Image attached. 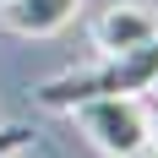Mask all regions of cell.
<instances>
[{
  "instance_id": "6da1fadb",
  "label": "cell",
  "mask_w": 158,
  "mask_h": 158,
  "mask_svg": "<svg viewBox=\"0 0 158 158\" xmlns=\"http://www.w3.org/2000/svg\"><path fill=\"white\" fill-rule=\"evenodd\" d=\"M158 87V38L142 49H126V55H98V65H82V71H65V77H49L38 87V104L44 109L71 114L87 98H142Z\"/></svg>"
},
{
  "instance_id": "7a4b0ae2",
  "label": "cell",
  "mask_w": 158,
  "mask_h": 158,
  "mask_svg": "<svg viewBox=\"0 0 158 158\" xmlns=\"http://www.w3.org/2000/svg\"><path fill=\"white\" fill-rule=\"evenodd\" d=\"M71 114H77V131L104 158H136L153 142V126H147V104L142 98H87V104H77Z\"/></svg>"
},
{
  "instance_id": "3957f363",
  "label": "cell",
  "mask_w": 158,
  "mask_h": 158,
  "mask_svg": "<svg viewBox=\"0 0 158 158\" xmlns=\"http://www.w3.org/2000/svg\"><path fill=\"white\" fill-rule=\"evenodd\" d=\"M158 38V11L147 0H114L109 11L93 16V49L98 55H126Z\"/></svg>"
},
{
  "instance_id": "277c9868",
  "label": "cell",
  "mask_w": 158,
  "mask_h": 158,
  "mask_svg": "<svg viewBox=\"0 0 158 158\" xmlns=\"http://www.w3.org/2000/svg\"><path fill=\"white\" fill-rule=\"evenodd\" d=\"M77 11H82V0H6L0 6V27H11L16 38H49Z\"/></svg>"
},
{
  "instance_id": "5b68a950",
  "label": "cell",
  "mask_w": 158,
  "mask_h": 158,
  "mask_svg": "<svg viewBox=\"0 0 158 158\" xmlns=\"http://www.w3.org/2000/svg\"><path fill=\"white\" fill-rule=\"evenodd\" d=\"M33 147V131L27 126H0V158H22Z\"/></svg>"
},
{
  "instance_id": "8992f818",
  "label": "cell",
  "mask_w": 158,
  "mask_h": 158,
  "mask_svg": "<svg viewBox=\"0 0 158 158\" xmlns=\"http://www.w3.org/2000/svg\"><path fill=\"white\" fill-rule=\"evenodd\" d=\"M147 126H153V142H158V109H147Z\"/></svg>"
},
{
  "instance_id": "52a82bcc",
  "label": "cell",
  "mask_w": 158,
  "mask_h": 158,
  "mask_svg": "<svg viewBox=\"0 0 158 158\" xmlns=\"http://www.w3.org/2000/svg\"><path fill=\"white\" fill-rule=\"evenodd\" d=\"M136 158H158V142H147V147H142V153H136Z\"/></svg>"
},
{
  "instance_id": "ba28073f",
  "label": "cell",
  "mask_w": 158,
  "mask_h": 158,
  "mask_svg": "<svg viewBox=\"0 0 158 158\" xmlns=\"http://www.w3.org/2000/svg\"><path fill=\"white\" fill-rule=\"evenodd\" d=\"M0 6H6V0H0Z\"/></svg>"
}]
</instances>
